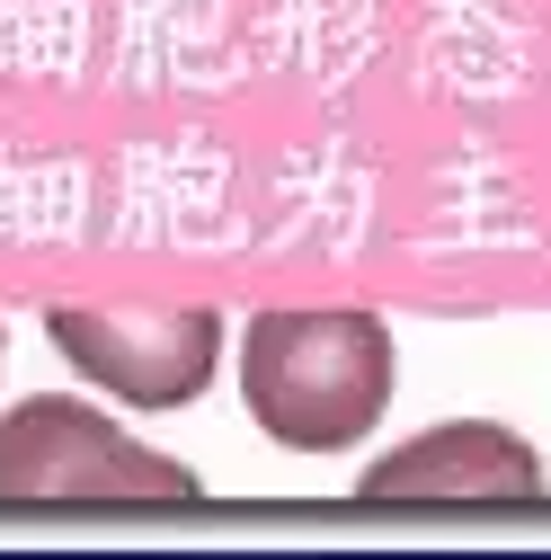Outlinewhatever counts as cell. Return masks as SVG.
Returning <instances> with one entry per match:
<instances>
[{
    "label": "cell",
    "instance_id": "cell-3",
    "mask_svg": "<svg viewBox=\"0 0 551 560\" xmlns=\"http://www.w3.org/2000/svg\"><path fill=\"white\" fill-rule=\"evenodd\" d=\"M54 357L125 409H187L223 365L214 312H45Z\"/></svg>",
    "mask_w": 551,
    "mask_h": 560
},
{
    "label": "cell",
    "instance_id": "cell-5",
    "mask_svg": "<svg viewBox=\"0 0 551 560\" xmlns=\"http://www.w3.org/2000/svg\"><path fill=\"white\" fill-rule=\"evenodd\" d=\"M0 357H10V338H0Z\"/></svg>",
    "mask_w": 551,
    "mask_h": 560
},
{
    "label": "cell",
    "instance_id": "cell-1",
    "mask_svg": "<svg viewBox=\"0 0 551 560\" xmlns=\"http://www.w3.org/2000/svg\"><path fill=\"white\" fill-rule=\"evenodd\" d=\"M241 392L285 454H348L391 409V329L374 312H258Z\"/></svg>",
    "mask_w": 551,
    "mask_h": 560
},
{
    "label": "cell",
    "instance_id": "cell-4",
    "mask_svg": "<svg viewBox=\"0 0 551 560\" xmlns=\"http://www.w3.org/2000/svg\"><path fill=\"white\" fill-rule=\"evenodd\" d=\"M365 508L391 499H454V508H534L551 499V471L516 428H490V418H445V428L391 445L383 463H365L356 480Z\"/></svg>",
    "mask_w": 551,
    "mask_h": 560
},
{
    "label": "cell",
    "instance_id": "cell-2",
    "mask_svg": "<svg viewBox=\"0 0 551 560\" xmlns=\"http://www.w3.org/2000/svg\"><path fill=\"white\" fill-rule=\"evenodd\" d=\"M204 480L133 445L107 409L36 392L0 418V508H196Z\"/></svg>",
    "mask_w": 551,
    "mask_h": 560
}]
</instances>
